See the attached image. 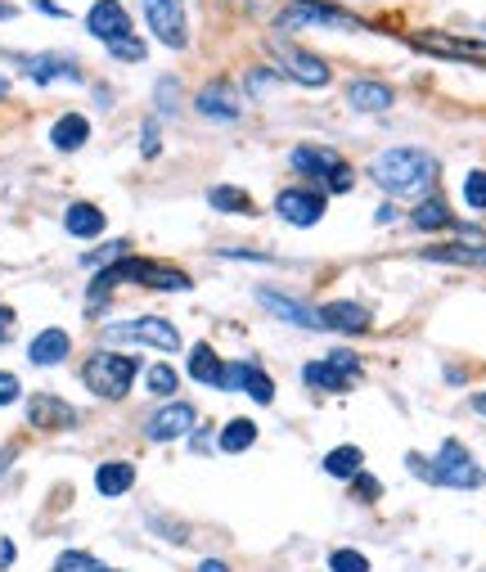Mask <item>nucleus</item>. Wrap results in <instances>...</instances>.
I'll return each instance as SVG.
<instances>
[{
    "label": "nucleus",
    "instance_id": "obj_1",
    "mask_svg": "<svg viewBox=\"0 0 486 572\" xmlns=\"http://www.w3.org/2000/svg\"><path fill=\"white\" fill-rule=\"evenodd\" d=\"M369 181L378 190H387L392 199H410V194H423L432 181H437V158L428 149H387L369 163Z\"/></svg>",
    "mask_w": 486,
    "mask_h": 572
},
{
    "label": "nucleus",
    "instance_id": "obj_2",
    "mask_svg": "<svg viewBox=\"0 0 486 572\" xmlns=\"http://www.w3.org/2000/svg\"><path fill=\"white\" fill-rule=\"evenodd\" d=\"M135 374H140L135 356H122V352H95V356L86 361V370H81V379H86V388L95 392V397L122 401L126 392H131Z\"/></svg>",
    "mask_w": 486,
    "mask_h": 572
},
{
    "label": "nucleus",
    "instance_id": "obj_3",
    "mask_svg": "<svg viewBox=\"0 0 486 572\" xmlns=\"http://www.w3.org/2000/svg\"><path fill=\"white\" fill-rule=\"evenodd\" d=\"M482 478L486 473L477 469V460L468 455V446L464 442H441V451H437V460H428V482H437V487H459V491H473V487H482Z\"/></svg>",
    "mask_w": 486,
    "mask_h": 572
},
{
    "label": "nucleus",
    "instance_id": "obj_4",
    "mask_svg": "<svg viewBox=\"0 0 486 572\" xmlns=\"http://www.w3.org/2000/svg\"><path fill=\"white\" fill-rule=\"evenodd\" d=\"M117 280H135L144 284V289H158V293H185L194 289V280H189L185 271H176V266H162V262H144V257H117Z\"/></svg>",
    "mask_w": 486,
    "mask_h": 572
},
{
    "label": "nucleus",
    "instance_id": "obj_5",
    "mask_svg": "<svg viewBox=\"0 0 486 572\" xmlns=\"http://www.w3.org/2000/svg\"><path fill=\"white\" fill-rule=\"evenodd\" d=\"M270 55L279 59V73L284 77H293V82H302V86H329L333 82V73H329V64H324L320 55H311V50H302V46H288V41H270Z\"/></svg>",
    "mask_w": 486,
    "mask_h": 572
},
{
    "label": "nucleus",
    "instance_id": "obj_6",
    "mask_svg": "<svg viewBox=\"0 0 486 572\" xmlns=\"http://www.w3.org/2000/svg\"><path fill=\"white\" fill-rule=\"evenodd\" d=\"M108 343H144V347H158V352H176L180 334L162 316H144V320H126V325H108Z\"/></svg>",
    "mask_w": 486,
    "mask_h": 572
},
{
    "label": "nucleus",
    "instance_id": "obj_7",
    "mask_svg": "<svg viewBox=\"0 0 486 572\" xmlns=\"http://www.w3.org/2000/svg\"><path fill=\"white\" fill-rule=\"evenodd\" d=\"M144 19H149L153 37L171 50L189 46V28H185V0H144Z\"/></svg>",
    "mask_w": 486,
    "mask_h": 572
},
{
    "label": "nucleus",
    "instance_id": "obj_8",
    "mask_svg": "<svg viewBox=\"0 0 486 572\" xmlns=\"http://www.w3.org/2000/svg\"><path fill=\"white\" fill-rule=\"evenodd\" d=\"M302 23H311V28H360L356 14L347 10H333V5H320V0H293L284 14H279V28H302Z\"/></svg>",
    "mask_w": 486,
    "mask_h": 572
},
{
    "label": "nucleus",
    "instance_id": "obj_9",
    "mask_svg": "<svg viewBox=\"0 0 486 572\" xmlns=\"http://www.w3.org/2000/svg\"><path fill=\"white\" fill-rule=\"evenodd\" d=\"M410 46L423 50V55H437V59H464V64H486V41H473V37L419 32V37H410Z\"/></svg>",
    "mask_w": 486,
    "mask_h": 572
},
{
    "label": "nucleus",
    "instance_id": "obj_10",
    "mask_svg": "<svg viewBox=\"0 0 486 572\" xmlns=\"http://www.w3.org/2000/svg\"><path fill=\"white\" fill-rule=\"evenodd\" d=\"M275 212L288 226H315L324 217V194L306 190V185H288V190L275 194Z\"/></svg>",
    "mask_w": 486,
    "mask_h": 572
},
{
    "label": "nucleus",
    "instance_id": "obj_11",
    "mask_svg": "<svg viewBox=\"0 0 486 572\" xmlns=\"http://www.w3.org/2000/svg\"><path fill=\"white\" fill-rule=\"evenodd\" d=\"M194 109L203 113V118H212V122H239L243 104H239V91H234V82L216 77V82H207L203 91L194 95Z\"/></svg>",
    "mask_w": 486,
    "mask_h": 572
},
{
    "label": "nucleus",
    "instance_id": "obj_12",
    "mask_svg": "<svg viewBox=\"0 0 486 572\" xmlns=\"http://www.w3.org/2000/svg\"><path fill=\"white\" fill-rule=\"evenodd\" d=\"M225 388H239L243 397H252L257 406H270V401H275V379H270L257 361H230L225 365Z\"/></svg>",
    "mask_w": 486,
    "mask_h": 572
},
{
    "label": "nucleus",
    "instance_id": "obj_13",
    "mask_svg": "<svg viewBox=\"0 0 486 572\" xmlns=\"http://www.w3.org/2000/svg\"><path fill=\"white\" fill-rule=\"evenodd\" d=\"M194 419H198V410L189 401H167L162 410H153L144 433H149V442H176V437L194 433Z\"/></svg>",
    "mask_w": 486,
    "mask_h": 572
},
{
    "label": "nucleus",
    "instance_id": "obj_14",
    "mask_svg": "<svg viewBox=\"0 0 486 572\" xmlns=\"http://www.w3.org/2000/svg\"><path fill=\"white\" fill-rule=\"evenodd\" d=\"M86 28L90 37H99L108 46L113 37H122V32H131V14L122 10V0H95L86 14Z\"/></svg>",
    "mask_w": 486,
    "mask_h": 572
},
{
    "label": "nucleus",
    "instance_id": "obj_15",
    "mask_svg": "<svg viewBox=\"0 0 486 572\" xmlns=\"http://www.w3.org/2000/svg\"><path fill=\"white\" fill-rule=\"evenodd\" d=\"M27 419H32V428L59 433V428H72V424H77V410H72L68 401H59V397H50V392H41V397L27 401Z\"/></svg>",
    "mask_w": 486,
    "mask_h": 572
},
{
    "label": "nucleus",
    "instance_id": "obj_16",
    "mask_svg": "<svg viewBox=\"0 0 486 572\" xmlns=\"http://www.w3.org/2000/svg\"><path fill=\"white\" fill-rule=\"evenodd\" d=\"M315 316H320V329H338V334H365L369 329V307H360V302H324Z\"/></svg>",
    "mask_w": 486,
    "mask_h": 572
},
{
    "label": "nucleus",
    "instance_id": "obj_17",
    "mask_svg": "<svg viewBox=\"0 0 486 572\" xmlns=\"http://www.w3.org/2000/svg\"><path fill=\"white\" fill-rule=\"evenodd\" d=\"M257 302L270 311V316H279L284 325L293 329H320V316H315L311 307H302L297 298H284V293H270V289H257Z\"/></svg>",
    "mask_w": 486,
    "mask_h": 572
},
{
    "label": "nucleus",
    "instance_id": "obj_18",
    "mask_svg": "<svg viewBox=\"0 0 486 572\" xmlns=\"http://www.w3.org/2000/svg\"><path fill=\"white\" fill-rule=\"evenodd\" d=\"M18 64H23V73L32 77V82H41V86L59 82V77L81 82V68L72 64V59H59V55H27V59H18Z\"/></svg>",
    "mask_w": 486,
    "mask_h": 572
},
{
    "label": "nucleus",
    "instance_id": "obj_19",
    "mask_svg": "<svg viewBox=\"0 0 486 572\" xmlns=\"http://www.w3.org/2000/svg\"><path fill=\"white\" fill-rule=\"evenodd\" d=\"M72 352V338L63 334V329H41V334L32 338V347H27V361L32 365H59L68 361Z\"/></svg>",
    "mask_w": 486,
    "mask_h": 572
},
{
    "label": "nucleus",
    "instance_id": "obj_20",
    "mask_svg": "<svg viewBox=\"0 0 486 572\" xmlns=\"http://www.w3.org/2000/svg\"><path fill=\"white\" fill-rule=\"evenodd\" d=\"M293 172H302V176H311V181H329V172L342 163L338 154H329V149H320V145H302V149H293Z\"/></svg>",
    "mask_w": 486,
    "mask_h": 572
},
{
    "label": "nucleus",
    "instance_id": "obj_21",
    "mask_svg": "<svg viewBox=\"0 0 486 572\" xmlns=\"http://www.w3.org/2000/svg\"><path fill=\"white\" fill-rule=\"evenodd\" d=\"M347 104L351 109H360V113H383V109H392L396 104V95H392V86H383V82H351L347 86Z\"/></svg>",
    "mask_w": 486,
    "mask_h": 572
},
{
    "label": "nucleus",
    "instance_id": "obj_22",
    "mask_svg": "<svg viewBox=\"0 0 486 572\" xmlns=\"http://www.w3.org/2000/svg\"><path fill=\"white\" fill-rule=\"evenodd\" d=\"M86 140H90V122L81 118V113H63L50 127V145L59 149V154H72V149H81Z\"/></svg>",
    "mask_w": 486,
    "mask_h": 572
},
{
    "label": "nucleus",
    "instance_id": "obj_23",
    "mask_svg": "<svg viewBox=\"0 0 486 572\" xmlns=\"http://www.w3.org/2000/svg\"><path fill=\"white\" fill-rule=\"evenodd\" d=\"M189 379L207 383V388H225V361L207 343H198L194 352H189Z\"/></svg>",
    "mask_w": 486,
    "mask_h": 572
},
{
    "label": "nucleus",
    "instance_id": "obj_24",
    "mask_svg": "<svg viewBox=\"0 0 486 572\" xmlns=\"http://www.w3.org/2000/svg\"><path fill=\"white\" fill-rule=\"evenodd\" d=\"M302 383H306V388H320V392H347L351 374H347V370H338V365H333L329 356H324V361L302 365Z\"/></svg>",
    "mask_w": 486,
    "mask_h": 572
},
{
    "label": "nucleus",
    "instance_id": "obj_25",
    "mask_svg": "<svg viewBox=\"0 0 486 572\" xmlns=\"http://www.w3.org/2000/svg\"><path fill=\"white\" fill-rule=\"evenodd\" d=\"M410 226L414 230H450V226H455V217H450V208H446V199H441V194H428V199L414 203Z\"/></svg>",
    "mask_w": 486,
    "mask_h": 572
},
{
    "label": "nucleus",
    "instance_id": "obj_26",
    "mask_svg": "<svg viewBox=\"0 0 486 572\" xmlns=\"http://www.w3.org/2000/svg\"><path fill=\"white\" fill-rule=\"evenodd\" d=\"M428 262H450V266H482L486 271V244H437L423 248Z\"/></svg>",
    "mask_w": 486,
    "mask_h": 572
},
{
    "label": "nucleus",
    "instance_id": "obj_27",
    "mask_svg": "<svg viewBox=\"0 0 486 572\" xmlns=\"http://www.w3.org/2000/svg\"><path fill=\"white\" fill-rule=\"evenodd\" d=\"M95 487H99V496H122V491L135 487V469L126 460L99 464V469H95Z\"/></svg>",
    "mask_w": 486,
    "mask_h": 572
},
{
    "label": "nucleus",
    "instance_id": "obj_28",
    "mask_svg": "<svg viewBox=\"0 0 486 572\" xmlns=\"http://www.w3.org/2000/svg\"><path fill=\"white\" fill-rule=\"evenodd\" d=\"M63 230L77 239H95L99 230H104V212H99L95 203H72L68 217H63Z\"/></svg>",
    "mask_w": 486,
    "mask_h": 572
},
{
    "label": "nucleus",
    "instance_id": "obj_29",
    "mask_svg": "<svg viewBox=\"0 0 486 572\" xmlns=\"http://www.w3.org/2000/svg\"><path fill=\"white\" fill-rule=\"evenodd\" d=\"M360 464H365V455H360V446H338V451L324 455V473L338 482H351L360 473Z\"/></svg>",
    "mask_w": 486,
    "mask_h": 572
},
{
    "label": "nucleus",
    "instance_id": "obj_30",
    "mask_svg": "<svg viewBox=\"0 0 486 572\" xmlns=\"http://www.w3.org/2000/svg\"><path fill=\"white\" fill-rule=\"evenodd\" d=\"M252 442H257V424H252V419H230V424H225V433H221V451L239 455V451H248Z\"/></svg>",
    "mask_w": 486,
    "mask_h": 572
},
{
    "label": "nucleus",
    "instance_id": "obj_31",
    "mask_svg": "<svg viewBox=\"0 0 486 572\" xmlns=\"http://www.w3.org/2000/svg\"><path fill=\"white\" fill-rule=\"evenodd\" d=\"M207 203L221 212H252V199L243 190H230V185H216L212 194H207Z\"/></svg>",
    "mask_w": 486,
    "mask_h": 572
},
{
    "label": "nucleus",
    "instance_id": "obj_32",
    "mask_svg": "<svg viewBox=\"0 0 486 572\" xmlns=\"http://www.w3.org/2000/svg\"><path fill=\"white\" fill-rule=\"evenodd\" d=\"M54 572H113V568H104L99 559H90V554H81V550H63Z\"/></svg>",
    "mask_w": 486,
    "mask_h": 572
},
{
    "label": "nucleus",
    "instance_id": "obj_33",
    "mask_svg": "<svg viewBox=\"0 0 486 572\" xmlns=\"http://www.w3.org/2000/svg\"><path fill=\"white\" fill-rule=\"evenodd\" d=\"M108 55H113V59H126V64H140V59H144V41L135 37V32H122V37L108 41Z\"/></svg>",
    "mask_w": 486,
    "mask_h": 572
},
{
    "label": "nucleus",
    "instance_id": "obj_34",
    "mask_svg": "<svg viewBox=\"0 0 486 572\" xmlns=\"http://www.w3.org/2000/svg\"><path fill=\"white\" fill-rule=\"evenodd\" d=\"M176 370H171V365H153L149 370V392L153 397H176Z\"/></svg>",
    "mask_w": 486,
    "mask_h": 572
},
{
    "label": "nucleus",
    "instance_id": "obj_35",
    "mask_svg": "<svg viewBox=\"0 0 486 572\" xmlns=\"http://www.w3.org/2000/svg\"><path fill=\"white\" fill-rule=\"evenodd\" d=\"M329 568L333 572H369V559L360 550H333L329 554Z\"/></svg>",
    "mask_w": 486,
    "mask_h": 572
},
{
    "label": "nucleus",
    "instance_id": "obj_36",
    "mask_svg": "<svg viewBox=\"0 0 486 572\" xmlns=\"http://www.w3.org/2000/svg\"><path fill=\"white\" fill-rule=\"evenodd\" d=\"M464 203L482 212L486 208V172H468L464 176Z\"/></svg>",
    "mask_w": 486,
    "mask_h": 572
},
{
    "label": "nucleus",
    "instance_id": "obj_37",
    "mask_svg": "<svg viewBox=\"0 0 486 572\" xmlns=\"http://www.w3.org/2000/svg\"><path fill=\"white\" fill-rule=\"evenodd\" d=\"M324 185H329V194H347L351 185H356V176H351V167H347V163H338V167L329 172V181H324Z\"/></svg>",
    "mask_w": 486,
    "mask_h": 572
},
{
    "label": "nucleus",
    "instance_id": "obj_38",
    "mask_svg": "<svg viewBox=\"0 0 486 572\" xmlns=\"http://www.w3.org/2000/svg\"><path fill=\"white\" fill-rule=\"evenodd\" d=\"M140 140H144V145H140V154H144V158H158V154H162V140H158V122H144Z\"/></svg>",
    "mask_w": 486,
    "mask_h": 572
},
{
    "label": "nucleus",
    "instance_id": "obj_39",
    "mask_svg": "<svg viewBox=\"0 0 486 572\" xmlns=\"http://www.w3.org/2000/svg\"><path fill=\"white\" fill-rule=\"evenodd\" d=\"M122 253H126V244H108V248H99V253H90L86 266H113Z\"/></svg>",
    "mask_w": 486,
    "mask_h": 572
},
{
    "label": "nucleus",
    "instance_id": "obj_40",
    "mask_svg": "<svg viewBox=\"0 0 486 572\" xmlns=\"http://www.w3.org/2000/svg\"><path fill=\"white\" fill-rule=\"evenodd\" d=\"M351 482H356V496H360V500H374L378 491H383V487H378V478H369L365 469H360V473H356V478H351Z\"/></svg>",
    "mask_w": 486,
    "mask_h": 572
},
{
    "label": "nucleus",
    "instance_id": "obj_41",
    "mask_svg": "<svg viewBox=\"0 0 486 572\" xmlns=\"http://www.w3.org/2000/svg\"><path fill=\"white\" fill-rule=\"evenodd\" d=\"M9 401H18V379L9 370H0V406H9Z\"/></svg>",
    "mask_w": 486,
    "mask_h": 572
},
{
    "label": "nucleus",
    "instance_id": "obj_42",
    "mask_svg": "<svg viewBox=\"0 0 486 572\" xmlns=\"http://www.w3.org/2000/svg\"><path fill=\"white\" fill-rule=\"evenodd\" d=\"M158 104H162V113H176L171 104H176V82H158Z\"/></svg>",
    "mask_w": 486,
    "mask_h": 572
},
{
    "label": "nucleus",
    "instance_id": "obj_43",
    "mask_svg": "<svg viewBox=\"0 0 486 572\" xmlns=\"http://www.w3.org/2000/svg\"><path fill=\"white\" fill-rule=\"evenodd\" d=\"M9 334H14V311L0 307V343H9Z\"/></svg>",
    "mask_w": 486,
    "mask_h": 572
},
{
    "label": "nucleus",
    "instance_id": "obj_44",
    "mask_svg": "<svg viewBox=\"0 0 486 572\" xmlns=\"http://www.w3.org/2000/svg\"><path fill=\"white\" fill-rule=\"evenodd\" d=\"M374 221H378V226H387V221H396V212H392V203H383V208H378V212H374Z\"/></svg>",
    "mask_w": 486,
    "mask_h": 572
},
{
    "label": "nucleus",
    "instance_id": "obj_45",
    "mask_svg": "<svg viewBox=\"0 0 486 572\" xmlns=\"http://www.w3.org/2000/svg\"><path fill=\"white\" fill-rule=\"evenodd\" d=\"M9 563H14V545L0 541V568H9Z\"/></svg>",
    "mask_w": 486,
    "mask_h": 572
},
{
    "label": "nucleus",
    "instance_id": "obj_46",
    "mask_svg": "<svg viewBox=\"0 0 486 572\" xmlns=\"http://www.w3.org/2000/svg\"><path fill=\"white\" fill-rule=\"evenodd\" d=\"M198 572H230V568L221 559H207V563H198Z\"/></svg>",
    "mask_w": 486,
    "mask_h": 572
},
{
    "label": "nucleus",
    "instance_id": "obj_47",
    "mask_svg": "<svg viewBox=\"0 0 486 572\" xmlns=\"http://www.w3.org/2000/svg\"><path fill=\"white\" fill-rule=\"evenodd\" d=\"M473 410H477V415H486V392H477V397H473Z\"/></svg>",
    "mask_w": 486,
    "mask_h": 572
},
{
    "label": "nucleus",
    "instance_id": "obj_48",
    "mask_svg": "<svg viewBox=\"0 0 486 572\" xmlns=\"http://www.w3.org/2000/svg\"><path fill=\"white\" fill-rule=\"evenodd\" d=\"M9 460H14V446H9V451H0V469H5Z\"/></svg>",
    "mask_w": 486,
    "mask_h": 572
},
{
    "label": "nucleus",
    "instance_id": "obj_49",
    "mask_svg": "<svg viewBox=\"0 0 486 572\" xmlns=\"http://www.w3.org/2000/svg\"><path fill=\"white\" fill-rule=\"evenodd\" d=\"M5 14H9V5H0V19H5Z\"/></svg>",
    "mask_w": 486,
    "mask_h": 572
}]
</instances>
